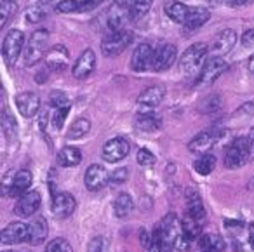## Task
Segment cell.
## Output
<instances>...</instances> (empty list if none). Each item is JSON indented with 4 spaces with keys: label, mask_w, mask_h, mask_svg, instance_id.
Segmentation results:
<instances>
[{
    "label": "cell",
    "mask_w": 254,
    "mask_h": 252,
    "mask_svg": "<svg viewBox=\"0 0 254 252\" xmlns=\"http://www.w3.org/2000/svg\"><path fill=\"white\" fill-rule=\"evenodd\" d=\"M47 47H49V30L39 28L30 35L28 44L25 47V66H33V64L40 63L42 58L47 56Z\"/></svg>",
    "instance_id": "cell-1"
},
{
    "label": "cell",
    "mask_w": 254,
    "mask_h": 252,
    "mask_svg": "<svg viewBox=\"0 0 254 252\" xmlns=\"http://www.w3.org/2000/svg\"><path fill=\"white\" fill-rule=\"evenodd\" d=\"M131 42H132L131 30L124 28V30H117V32H110L101 40V53L106 58H115L119 54H122Z\"/></svg>",
    "instance_id": "cell-2"
},
{
    "label": "cell",
    "mask_w": 254,
    "mask_h": 252,
    "mask_svg": "<svg viewBox=\"0 0 254 252\" xmlns=\"http://www.w3.org/2000/svg\"><path fill=\"white\" fill-rule=\"evenodd\" d=\"M209 54V47L204 42H197L190 46L180 58V70L183 73H195L198 68L204 66V61Z\"/></svg>",
    "instance_id": "cell-3"
},
{
    "label": "cell",
    "mask_w": 254,
    "mask_h": 252,
    "mask_svg": "<svg viewBox=\"0 0 254 252\" xmlns=\"http://www.w3.org/2000/svg\"><path fill=\"white\" fill-rule=\"evenodd\" d=\"M33 183V176L28 169H21L14 174H7L2 185V191L5 196H23L28 193L30 186Z\"/></svg>",
    "instance_id": "cell-4"
},
{
    "label": "cell",
    "mask_w": 254,
    "mask_h": 252,
    "mask_svg": "<svg viewBox=\"0 0 254 252\" xmlns=\"http://www.w3.org/2000/svg\"><path fill=\"white\" fill-rule=\"evenodd\" d=\"M23 46H25V33L18 28L9 30L7 35L4 37V44H2V56H4L7 66H12L18 61Z\"/></svg>",
    "instance_id": "cell-5"
},
{
    "label": "cell",
    "mask_w": 254,
    "mask_h": 252,
    "mask_svg": "<svg viewBox=\"0 0 254 252\" xmlns=\"http://www.w3.org/2000/svg\"><path fill=\"white\" fill-rule=\"evenodd\" d=\"M157 228H159V231H160V237H162L166 251L174 249L178 238H180L181 235H185L183 233V221L178 219L176 214H167V216L160 221Z\"/></svg>",
    "instance_id": "cell-6"
},
{
    "label": "cell",
    "mask_w": 254,
    "mask_h": 252,
    "mask_svg": "<svg viewBox=\"0 0 254 252\" xmlns=\"http://www.w3.org/2000/svg\"><path fill=\"white\" fill-rule=\"evenodd\" d=\"M249 158H251V151H249L247 137H235V139L230 143L228 150H226L225 165L228 169H239V167H242Z\"/></svg>",
    "instance_id": "cell-7"
},
{
    "label": "cell",
    "mask_w": 254,
    "mask_h": 252,
    "mask_svg": "<svg viewBox=\"0 0 254 252\" xmlns=\"http://www.w3.org/2000/svg\"><path fill=\"white\" fill-rule=\"evenodd\" d=\"M226 70H228V64H226V61L223 58H211V60H207L204 66H202V70L198 71L197 87L214 84Z\"/></svg>",
    "instance_id": "cell-8"
},
{
    "label": "cell",
    "mask_w": 254,
    "mask_h": 252,
    "mask_svg": "<svg viewBox=\"0 0 254 252\" xmlns=\"http://www.w3.org/2000/svg\"><path fill=\"white\" fill-rule=\"evenodd\" d=\"M221 130L219 129H211V130H204V132H198L193 139L190 141L188 148H190L191 153L197 155H205L214 148V144L219 141L221 137Z\"/></svg>",
    "instance_id": "cell-9"
},
{
    "label": "cell",
    "mask_w": 254,
    "mask_h": 252,
    "mask_svg": "<svg viewBox=\"0 0 254 252\" xmlns=\"http://www.w3.org/2000/svg\"><path fill=\"white\" fill-rule=\"evenodd\" d=\"M178 58V49L174 44H160L155 49L153 54V61H152V70L155 71H166L173 66V63Z\"/></svg>",
    "instance_id": "cell-10"
},
{
    "label": "cell",
    "mask_w": 254,
    "mask_h": 252,
    "mask_svg": "<svg viewBox=\"0 0 254 252\" xmlns=\"http://www.w3.org/2000/svg\"><path fill=\"white\" fill-rule=\"evenodd\" d=\"M129 150H131V144L126 137H113L103 146V158L115 164V162L124 160L129 155Z\"/></svg>",
    "instance_id": "cell-11"
},
{
    "label": "cell",
    "mask_w": 254,
    "mask_h": 252,
    "mask_svg": "<svg viewBox=\"0 0 254 252\" xmlns=\"http://www.w3.org/2000/svg\"><path fill=\"white\" fill-rule=\"evenodd\" d=\"M235 44H237V33L233 32L232 28L221 30V32L214 37V40H212V44H211L212 58L226 56V54L235 47Z\"/></svg>",
    "instance_id": "cell-12"
},
{
    "label": "cell",
    "mask_w": 254,
    "mask_h": 252,
    "mask_svg": "<svg viewBox=\"0 0 254 252\" xmlns=\"http://www.w3.org/2000/svg\"><path fill=\"white\" fill-rule=\"evenodd\" d=\"M164 96H166V89L160 87V85H153V87L145 89L138 96V108L141 110V113H150L162 103Z\"/></svg>",
    "instance_id": "cell-13"
},
{
    "label": "cell",
    "mask_w": 254,
    "mask_h": 252,
    "mask_svg": "<svg viewBox=\"0 0 254 252\" xmlns=\"http://www.w3.org/2000/svg\"><path fill=\"white\" fill-rule=\"evenodd\" d=\"M40 203H42L40 193L39 191H28L23 196H19V200L16 202L14 214L18 217H30L40 209Z\"/></svg>",
    "instance_id": "cell-14"
},
{
    "label": "cell",
    "mask_w": 254,
    "mask_h": 252,
    "mask_svg": "<svg viewBox=\"0 0 254 252\" xmlns=\"http://www.w3.org/2000/svg\"><path fill=\"white\" fill-rule=\"evenodd\" d=\"M110 179H112V176L108 174V171H106L103 165L92 164V165H89V169L85 171V186H87V189H91V191H98V189L105 188Z\"/></svg>",
    "instance_id": "cell-15"
},
{
    "label": "cell",
    "mask_w": 254,
    "mask_h": 252,
    "mask_svg": "<svg viewBox=\"0 0 254 252\" xmlns=\"http://www.w3.org/2000/svg\"><path fill=\"white\" fill-rule=\"evenodd\" d=\"M94 68H96V54H94V51L85 49L84 53L77 58L73 68H71V73H73V77L77 78V80H84V78H87L89 75L94 71Z\"/></svg>",
    "instance_id": "cell-16"
},
{
    "label": "cell",
    "mask_w": 254,
    "mask_h": 252,
    "mask_svg": "<svg viewBox=\"0 0 254 252\" xmlns=\"http://www.w3.org/2000/svg\"><path fill=\"white\" fill-rule=\"evenodd\" d=\"M153 47L150 46L148 42H143L139 44L138 47L134 49L132 53V58H131V66L134 71H145L148 68H152V61H153Z\"/></svg>",
    "instance_id": "cell-17"
},
{
    "label": "cell",
    "mask_w": 254,
    "mask_h": 252,
    "mask_svg": "<svg viewBox=\"0 0 254 252\" xmlns=\"http://www.w3.org/2000/svg\"><path fill=\"white\" fill-rule=\"evenodd\" d=\"M26 237H28V224L19 223V221L9 223L7 226L2 230V233H0V240H2V244H7V245H14V244L26 242Z\"/></svg>",
    "instance_id": "cell-18"
},
{
    "label": "cell",
    "mask_w": 254,
    "mask_h": 252,
    "mask_svg": "<svg viewBox=\"0 0 254 252\" xmlns=\"http://www.w3.org/2000/svg\"><path fill=\"white\" fill-rule=\"evenodd\" d=\"M75 207H77V200L71 193H66V191H61V193H56L53 196V214L56 217H68L73 214Z\"/></svg>",
    "instance_id": "cell-19"
},
{
    "label": "cell",
    "mask_w": 254,
    "mask_h": 252,
    "mask_svg": "<svg viewBox=\"0 0 254 252\" xmlns=\"http://www.w3.org/2000/svg\"><path fill=\"white\" fill-rule=\"evenodd\" d=\"M106 0H61L58 2V12H89L98 9Z\"/></svg>",
    "instance_id": "cell-20"
},
{
    "label": "cell",
    "mask_w": 254,
    "mask_h": 252,
    "mask_svg": "<svg viewBox=\"0 0 254 252\" xmlns=\"http://www.w3.org/2000/svg\"><path fill=\"white\" fill-rule=\"evenodd\" d=\"M16 106H18L19 113L26 119H32L39 113L40 110V98L35 92H21L16 96Z\"/></svg>",
    "instance_id": "cell-21"
},
{
    "label": "cell",
    "mask_w": 254,
    "mask_h": 252,
    "mask_svg": "<svg viewBox=\"0 0 254 252\" xmlns=\"http://www.w3.org/2000/svg\"><path fill=\"white\" fill-rule=\"evenodd\" d=\"M68 58H70L68 49L64 46H61V44H58L53 49H49V53L46 56V64L53 71H63L68 66Z\"/></svg>",
    "instance_id": "cell-22"
},
{
    "label": "cell",
    "mask_w": 254,
    "mask_h": 252,
    "mask_svg": "<svg viewBox=\"0 0 254 252\" xmlns=\"http://www.w3.org/2000/svg\"><path fill=\"white\" fill-rule=\"evenodd\" d=\"M47 233H49V226L44 217H37L28 224V237H26V244L30 245H40L46 242Z\"/></svg>",
    "instance_id": "cell-23"
},
{
    "label": "cell",
    "mask_w": 254,
    "mask_h": 252,
    "mask_svg": "<svg viewBox=\"0 0 254 252\" xmlns=\"http://www.w3.org/2000/svg\"><path fill=\"white\" fill-rule=\"evenodd\" d=\"M209 18H211V12H209L205 7H200V5L190 7L188 16H187V21H185V28L197 30V28H200V26H204L205 23L209 21Z\"/></svg>",
    "instance_id": "cell-24"
},
{
    "label": "cell",
    "mask_w": 254,
    "mask_h": 252,
    "mask_svg": "<svg viewBox=\"0 0 254 252\" xmlns=\"http://www.w3.org/2000/svg\"><path fill=\"white\" fill-rule=\"evenodd\" d=\"M187 216L193 217L197 221H202L205 217V210L202 205V200L197 191L188 189L187 191Z\"/></svg>",
    "instance_id": "cell-25"
},
{
    "label": "cell",
    "mask_w": 254,
    "mask_h": 252,
    "mask_svg": "<svg viewBox=\"0 0 254 252\" xmlns=\"http://www.w3.org/2000/svg\"><path fill=\"white\" fill-rule=\"evenodd\" d=\"M127 14L131 16L129 9L127 7H122V5H113L108 12V28L112 32H117V30H124V25H126V19H127Z\"/></svg>",
    "instance_id": "cell-26"
},
{
    "label": "cell",
    "mask_w": 254,
    "mask_h": 252,
    "mask_svg": "<svg viewBox=\"0 0 254 252\" xmlns=\"http://www.w3.org/2000/svg\"><path fill=\"white\" fill-rule=\"evenodd\" d=\"M82 162V151L77 146H64L58 153V164L63 167H75Z\"/></svg>",
    "instance_id": "cell-27"
},
{
    "label": "cell",
    "mask_w": 254,
    "mask_h": 252,
    "mask_svg": "<svg viewBox=\"0 0 254 252\" xmlns=\"http://www.w3.org/2000/svg\"><path fill=\"white\" fill-rule=\"evenodd\" d=\"M198 245H200L202 252H223L226 247L225 240L216 233L202 235V237L198 238Z\"/></svg>",
    "instance_id": "cell-28"
},
{
    "label": "cell",
    "mask_w": 254,
    "mask_h": 252,
    "mask_svg": "<svg viewBox=\"0 0 254 252\" xmlns=\"http://www.w3.org/2000/svg\"><path fill=\"white\" fill-rule=\"evenodd\" d=\"M188 11H190V7H188L187 4H183V2H180V0H171L169 4L166 5V14L169 16V19H173L174 23H183L185 25Z\"/></svg>",
    "instance_id": "cell-29"
},
{
    "label": "cell",
    "mask_w": 254,
    "mask_h": 252,
    "mask_svg": "<svg viewBox=\"0 0 254 252\" xmlns=\"http://www.w3.org/2000/svg\"><path fill=\"white\" fill-rule=\"evenodd\" d=\"M134 209V202H132L131 195L129 193H120L115 198V203H113V210H115L117 217H127Z\"/></svg>",
    "instance_id": "cell-30"
},
{
    "label": "cell",
    "mask_w": 254,
    "mask_h": 252,
    "mask_svg": "<svg viewBox=\"0 0 254 252\" xmlns=\"http://www.w3.org/2000/svg\"><path fill=\"white\" fill-rule=\"evenodd\" d=\"M136 127L139 130H145V132H153L160 127V119L153 113H141L136 119Z\"/></svg>",
    "instance_id": "cell-31"
},
{
    "label": "cell",
    "mask_w": 254,
    "mask_h": 252,
    "mask_svg": "<svg viewBox=\"0 0 254 252\" xmlns=\"http://www.w3.org/2000/svg\"><path fill=\"white\" fill-rule=\"evenodd\" d=\"M89 130H91V122H89V119H77L70 126V129H68L66 139H80Z\"/></svg>",
    "instance_id": "cell-32"
},
{
    "label": "cell",
    "mask_w": 254,
    "mask_h": 252,
    "mask_svg": "<svg viewBox=\"0 0 254 252\" xmlns=\"http://www.w3.org/2000/svg\"><path fill=\"white\" fill-rule=\"evenodd\" d=\"M193 169L198 172V174H202V176L211 174V172L216 169V157L212 153L200 155V157H198L197 160H195Z\"/></svg>",
    "instance_id": "cell-33"
},
{
    "label": "cell",
    "mask_w": 254,
    "mask_h": 252,
    "mask_svg": "<svg viewBox=\"0 0 254 252\" xmlns=\"http://www.w3.org/2000/svg\"><path fill=\"white\" fill-rule=\"evenodd\" d=\"M183 233L188 240H195V238L202 237V224L200 221L193 219L190 216H185L183 219Z\"/></svg>",
    "instance_id": "cell-34"
},
{
    "label": "cell",
    "mask_w": 254,
    "mask_h": 252,
    "mask_svg": "<svg viewBox=\"0 0 254 252\" xmlns=\"http://www.w3.org/2000/svg\"><path fill=\"white\" fill-rule=\"evenodd\" d=\"M2 129H4V134L9 139H16V136H18V122H16L14 117L11 115V112L7 108L2 113Z\"/></svg>",
    "instance_id": "cell-35"
},
{
    "label": "cell",
    "mask_w": 254,
    "mask_h": 252,
    "mask_svg": "<svg viewBox=\"0 0 254 252\" xmlns=\"http://www.w3.org/2000/svg\"><path fill=\"white\" fill-rule=\"evenodd\" d=\"M153 0H132L131 7H129V12H131L132 19H139L146 14V12L152 9Z\"/></svg>",
    "instance_id": "cell-36"
},
{
    "label": "cell",
    "mask_w": 254,
    "mask_h": 252,
    "mask_svg": "<svg viewBox=\"0 0 254 252\" xmlns=\"http://www.w3.org/2000/svg\"><path fill=\"white\" fill-rule=\"evenodd\" d=\"M16 11V2L14 0H2L0 2V28H5L7 21Z\"/></svg>",
    "instance_id": "cell-37"
},
{
    "label": "cell",
    "mask_w": 254,
    "mask_h": 252,
    "mask_svg": "<svg viewBox=\"0 0 254 252\" xmlns=\"http://www.w3.org/2000/svg\"><path fill=\"white\" fill-rule=\"evenodd\" d=\"M87 252H110V242L106 237H94L87 245Z\"/></svg>",
    "instance_id": "cell-38"
},
{
    "label": "cell",
    "mask_w": 254,
    "mask_h": 252,
    "mask_svg": "<svg viewBox=\"0 0 254 252\" xmlns=\"http://www.w3.org/2000/svg\"><path fill=\"white\" fill-rule=\"evenodd\" d=\"M46 252H73L70 242L64 240V238H54L47 244Z\"/></svg>",
    "instance_id": "cell-39"
},
{
    "label": "cell",
    "mask_w": 254,
    "mask_h": 252,
    "mask_svg": "<svg viewBox=\"0 0 254 252\" xmlns=\"http://www.w3.org/2000/svg\"><path fill=\"white\" fill-rule=\"evenodd\" d=\"M136 162L141 167H152V165H155V155L150 150H146V148H141L138 151V155H136Z\"/></svg>",
    "instance_id": "cell-40"
},
{
    "label": "cell",
    "mask_w": 254,
    "mask_h": 252,
    "mask_svg": "<svg viewBox=\"0 0 254 252\" xmlns=\"http://www.w3.org/2000/svg\"><path fill=\"white\" fill-rule=\"evenodd\" d=\"M49 98H51V105H53L56 110L66 108V106H70V101H68V96L64 94V92H61V91H53V92H51Z\"/></svg>",
    "instance_id": "cell-41"
},
{
    "label": "cell",
    "mask_w": 254,
    "mask_h": 252,
    "mask_svg": "<svg viewBox=\"0 0 254 252\" xmlns=\"http://www.w3.org/2000/svg\"><path fill=\"white\" fill-rule=\"evenodd\" d=\"M46 18V11L42 7H30L28 11L25 12V19L26 23H39Z\"/></svg>",
    "instance_id": "cell-42"
},
{
    "label": "cell",
    "mask_w": 254,
    "mask_h": 252,
    "mask_svg": "<svg viewBox=\"0 0 254 252\" xmlns=\"http://www.w3.org/2000/svg\"><path fill=\"white\" fill-rule=\"evenodd\" d=\"M148 252H166V247H164L162 237H160L159 228H155L152 233V244L148 247Z\"/></svg>",
    "instance_id": "cell-43"
},
{
    "label": "cell",
    "mask_w": 254,
    "mask_h": 252,
    "mask_svg": "<svg viewBox=\"0 0 254 252\" xmlns=\"http://www.w3.org/2000/svg\"><path fill=\"white\" fill-rule=\"evenodd\" d=\"M68 113H70V106L56 110V113H54V117H53V127H54V129L60 130L61 127H63V124H64V120H66Z\"/></svg>",
    "instance_id": "cell-44"
},
{
    "label": "cell",
    "mask_w": 254,
    "mask_h": 252,
    "mask_svg": "<svg viewBox=\"0 0 254 252\" xmlns=\"http://www.w3.org/2000/svg\"><path fill=\"white\" fill-rule=\"evenodd\" d=\"M127 176H129V171H127L126 167L117 169L115 172H112V183H117V185H120V183H126Z\"/></svg>",
    "instance_id": "cell-45"
},
{
    "label": "cell",
    "mask_w": 254,
    "mask_h": 252,
    "mask_svg": "<svg viewBox=\"0 0 254 252\" xmlns=\"http://www.w3.org/2000/svg\"><path fill=\"white\" fill-rule=\"evenodd\" d=\"M219 106H221L219 96H211V98H207V101H205L204 112H216V110H219Z\"/></svg>",
    "instance_id": "cell-46"
},
{
    "label": "cell",
    "mask_w": 254,
    "mask_h": 252,
    "mask_svg": "<svg viewBox=\"0 0 254 252\" xmlns=\"http://www.w3.org/2000/svg\"><path fill=\"white\" fill-rule=\"evenodd\" d=\"M242 46L244 47H253L254 46V28L246 30L242 35Z\"/></svg>",
    "instance_id": "cell-47"
},
{
    "label": "cell",
    "mask_w": 254,
    "mask_h": 252,
    "mask_svg": "<svg viewBox=\"0 0 254 252\" xmlns=\"http://www.w3.org/2000/svg\"><path fill=\"white\" fill-rule=\"evenodd\" d=\"M247 143H249V151H251V157L254 158V127L251 129L249 136H247Z\"/></svg>",
    "instance_id": "cell-48"
},
{
    "label": "cell",
    "mask_w": 254,
    "mask_h": 252,
    "mask_svg": "<svg viewBox=\"0 0 254 252\" xmlns=\"http://www.w3.org/2000/svg\"><path fill=\"white\" fill-rule=\"evenodd\" d=\"M249 245L254 247V223L249 224Z\"/></svg>",
    "instance_id": "cell-49"
},
{
    "label": "cell",
    "mask_w": 254,
    "mask_h": 252,
    "mask_svg": "<svg viewBox=\"0 0 254 252\" xmlns=\"http://www.w3.org/2000/svg\"><path fill=\"white\" fill-rule=\"evenodd\" d=\"M115 5H122V7H131V2L132 0H113Z\"/></svg>",
    "instance_id": "cell-50"
},
{
    "label": "cell",
    "mask_w": 254,
    "mask_h": 252,
    "mask_svg": "<svg viewBox=\"0 0 254 252\" xmlns=\"http://www.w3.org/2000/svg\"><path fill=\"white\" fill-rule=\"evenodd\" d=\"M249 0H228V4L230 5H244V4H247Z\"/></svg>",
    "instance_id": "cell-51"
},
{
    "label": "cell",
    "mask_w": 254,
    "mask_h": 252,
    "mask_svg": "<svg viewBox=\"0 0 254 252\" xmlns=\"http://www.w3.org/2000/svg\"><path fill=\"white\" fill-rule=\"evenodd\" d=\"M247 68H249V71L254 75V54L251 56V60H249V63H247Z\"/></svg>",
    "instance_id": "cell-52"
},
{
    "label": "cell",
    "mask_w": 254,
    "mask_h": 252,
    "mask_svg": "<svg viewBox=\"0 0 254 252\" xmlns=\"http://www.w3.org/2000/svg\"><path fill=\"white\" fill-rule=\"evenodd\" d=\"M40 2H44V4H46V2H51V0H40Z\"/></svg>",
    "instance_id": "cell-53"
},
{
    "label": "cell",
    "mask_w": 254,
    "mask_h": 252,
    "mask_svg": "<svg viewBox=\"0 0 254 252\" xmlns=\"http://www.w3.org/2000/svg\"><path fill=\"white\" fill-rule=\"evenodd\" d=\"M5 252H12V251H5Z\"/></svg>",
    "instance_id": "cell-54"
}]
</instances>
